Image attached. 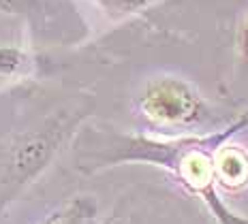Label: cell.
<instances>
[{"label": "cell", "mask_w": 248, "mask_h": 224, "mask_svg": "<svg viewBox=\"0 0 248 224\" xmlns=\"http://www.w3.org/2000/svg\"><path fill=\"white\" fill-rule=\"evenodd\" d=\"M79 118L81 111L62 109L0 148V213L47 169Z\"/></svg>", "instance_id": "obj_1"}, {"label": "cell", "mask_w": 248, "mask_h": 224, "mask_svg": "<svg viewBox=\"0 0 248 224\" xmlns=\"http://www.w3.org/2000/svg\"><path fill=\"white\" fill-rule=\"evenodd\" d=\"M139 105L146 118L158 126H199L210 119L203 96L190 83L175 77L150 81Z\"/></svg>", "instance_id": "obj_2"}, {"label": "cell", "mask_w": 248, "mask_h": 224, "mask_svg": "<svg viewBox=\"0 0 248 224\" xmlns=\"http://www.w3.org/2000/svg\"><path fill=\"white\" fill-rule=\"evenodd\" d=\"M212 177L225 192L237 194L248 188V149L225 143L212 156Z\"/></svg>", "instance_id": "obj_3"}, {"label": "cell", "mask_w": 248, "mask_h": 224, "mask_svg": "<svg viewBox=\"0 0 248 224\" xmlns=\"http://www.w3.org/2000/svg\"><path fill=\"white\" fill-rule=\"evenodd\" d=\"M96 213H99V205L94 196H73L47 213L41 224H92Z\"/></svg>", "instance_id": "obj_4"}, {"label": "cell", "mask_w": 248, "mask_h": 224, "mask_svg": "<svg viewBox=\"0 0 248 224\" xmlns=\"http://www.w3.org/2000/svg\"><path fill=\"white\" fill-rule=\"evenodd\" d=\"M96 2L111 15H131L154 4L156 0H96Z\"/></svg>", "instance_id": "obj_5"}, {"label": "cell", "mask_w": 248, "mask_h": 224, "mask_svg": "<svg viewBox=\"0 0 248 224\" xmlns=\"http://www.w3.org/2000/svg\"><path fill=\"white\" fill-rule=\"evenodd\" d=\"M45 0H0V11L13 15H28L41 11Z\"/></svg>", "instance_id": "obj_6"}, {"label": "cell", "mask_w": 248, "mask_h": 224, "mask_svg": "<svg viewBox=\"0 0 248 224\" xmlns=\"http://www.w3.org/2000/svg\"><path fill=\"white\" fill-rule=\"evenodd\" d=\"M101 224H141L137 218V211L133 207H116Z\"/></svg>", "instance_id": "obj_7"}, {"label": "cell", "mask_w": 248, "mask_h": 224, "mask_svg": "<svg viewBox=\"0 0 248 224\" xmlns=\"http://www.w3.org/2000/svg\"><path fill=\"white\" fill-rule=\"evenodd\" d=\"M240 49H242L244 60L248 62V17H246V24L242 26V30H240Z\"/></svg>", "instance_id": "obj_8"}]
</instances>
